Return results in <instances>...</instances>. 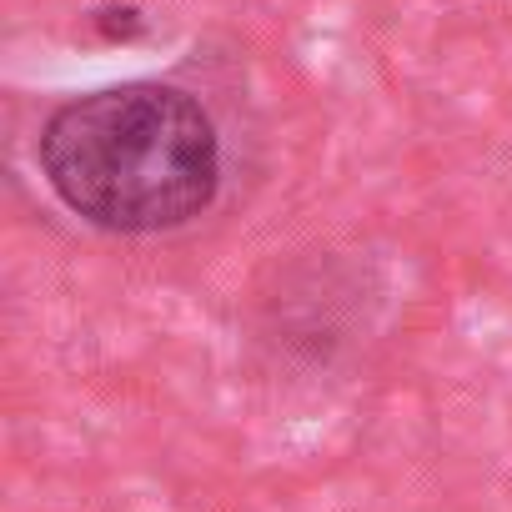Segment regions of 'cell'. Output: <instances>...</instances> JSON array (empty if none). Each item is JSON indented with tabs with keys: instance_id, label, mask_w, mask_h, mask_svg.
I'll use <instances>...</instances> for the list:
<instances>
[{
	"instance_id": "obj_1",
	"label": "cell",
	"mask_w": 512,
	"mask_h": 512,
	"mask_svg": "<svg viewBox=\"0 0 512 512\" xmlns=\"http://www.w3.org/2000/svg\"><path fill=\"white\" fill-rule=\"evenodd\" d=\"M41 176L81 221L121 236L196 221L221 186V141L196 96L126 81L51 111L36 141Z\"/></svg>"
},
{
	"instance_id": "obj_2",
	"label": "cell",
	"mask_w": 512,
	"mask_h": 512,
	"mask_svg": "<svg viewBox=\"0 0 512 512\" xmlns=\"http://www.w3.org/2000/svg\"><path fill=\"white\" fill-rule=\"evenodd\" d=\"M96 26H101L106 36H136V31H141V16H136L131 6H121V11H101Z\"/></svg>"
}]
</instances>
